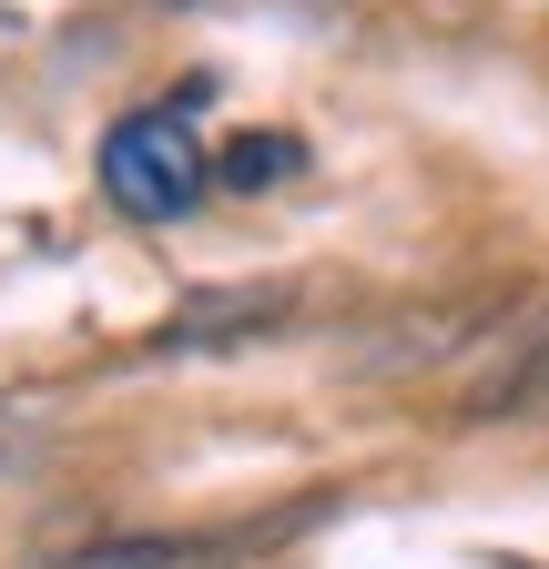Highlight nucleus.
Returning <instances> with one entry per match:
<instances>
[{"instance_id":"nucleus-1","label":"nucleus","mask_w":549,"mask_h":569,"mask_svg":"<svg viewBox=\"0 0 549 569\" xmlns=\"http://www.w3.org/2000/svg\"><path fill=\"white\" fill-rule=\"evenodd\" d=\"M102 193L132 224H183V213L214 193V153L193 142L183 112H122L102 132Z\"/></svg>"},{"instance_id":"nucleus-2","label":"nucleus","mask_w":549,"mask_h":569,"mask_svg":"<svg viewBox=\"0 0 549 569\" xmlns=\"http://www.w3.org/2000/svg\"><path fill=\"white\" fill-rule=\"evenodd\" d=\"M274 316H286V296H224V306L173 316V346H224V336H254V326H274Z\"/></svg>"},{"instance_id":"nucleus-3","label":"nucleus","mask_w":549,"mask_h":569,"mask_svg":"<svg viewBox=\"0 0 549 569\" xmlns=\"http://www.w3.org/2000/svg\"><path fill=\"white\" fill-rule=\"evenodd\" d=\"M203 549H173V539H112V549H82L61 569H193Z\"/></svg>"},{"instance_id":"nucleus-4","label":"nucleus","mask_w":549,"mask_h":569,"mask_svg":"<svg viewBox=\"0 0 549 569\" xmlns=\"http://www.w3.org/2000/svg\"><path fill=\"white\" fill-rule=\"evenodd\" d=\"M286 163H296V142H254V132H244L234 153H224V183H244V193H254V183H274Z\"/></svg>"}]
</instances>
